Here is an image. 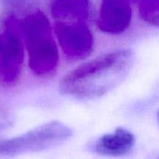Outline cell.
I'll use <instances>...</instances> for the list:
<instances>
[{
  "mask_svg": "<svg viewBox=\"0 0 159 159\" xmlns=\"http://www.w3.org/2000/svg\"><path fill=\"white\" fill-rule=\"evenodd\" d=\"M134 60L131 49H117L97 57L66 74L60 82V90L76 99L100 98L124 81Z\"/></svg>",
  "mask_w": 159,
  "mask_h": 159,
  "instance_id": "obj_1",
  "label": "cell"
},
{
  "mask_svg": "<svg viewBox=\"0 0 159 159\" xmlns=\"http://www.w3.org/2000/svg\"><path fill=\"white\" fill-rule=\"evenodd\" d=\"M20 28L32 72L38 76L53 73L58 66L59 51L46 14L37 8L28 12L20 20Z\"/></svg>",
  "mask_w": 159,
  "mask_h": 159,
  "instance_id": "obj_2",
  "label": "cell"
},
{
  "mask_svg": "<svg viewBox=\"0 0 159 159\" xmlns=\"http://www.w3.org/2000/svg\"><path fill=\"white\" fill-rule=\"evenodd\" d=\"M73 135L72 129L60 121L43 124L24 134L0 142V156L15 157L59 146Z\"/></svg>",
  "mask_w": 159,
  "mask_h": 159,
  "instance_id": "obj_3",
  "label": "cell"
},
{
  "mask_svg": "<svg viewBox=\"0 0 159 159\" xmlns=\"http://www.w3.org/2000/svg\"><path fill=\"white\" fill-rule=\"evenodd\" d=\"M20 20L8 14L0 34V80L5 86H13L20 78L23 63V42Z\"/></svg>",
  "mask_w": 159,
  "mask_h": 159,
  "instance_id": "obj_4",
  "label": "cell"
},
{
  "mask_svg": "<svg viewBox=\"0 0 159 159\" xmlns=\"http://www.w3.org/2000/svg\"><path fill=\"white\" fill-rule=\"evenodd\" d=\"M55 34L67 59L80 61L91 54L94 39L85 21H55Z\"/></svg>",
  "mask_w": 159,
  "mask_h": 159,
  "instance_id": "obj_5",
  "label": "cell"
},
{
  "mask_svg": "<svg viewBox=\"0 0 159 159\" xmlns=\"http://www.w3.org/2000/svg\"><path fill=\"white\" fill-rule=\"evenodd\" d=\"M132 10L129 0H102L98 19L101 31L109 34H120L130 25Z\"/></svg>",
  "mask_w": 159,
  "mask_h": 159,
  "instance_id": "obj_6",
  "label": "cell"
},
{
  "mask_svg": "<svg viewBox=\"0 0 159 159\" xmlns=\"http://www.w3.org/2000/svg\"><path fill=\"white\" fill-rule=\"evenodd\" d=\"M135 136L124 128H117L115 131L104 134L94 143V151L97 154L110 157L127 156L133 150Z\"/></svg>",
  "mask_w": 159,
  "mask_h": 159,
  "instance_id": "obj_7",
  "label": "cell"
},
{
  "mask_svg": "<svg viewBox=\"0 0 159 159\" xmlns=\"http://www.w3.org/2000/svg\"><path fill=\"white\" fill-rule=\"evenodd\" d=\"M55 21H87L90 16L89 0H50Z\"/></svg>",
  "mask_w": 159,
  "mask_h": 159,
  "instance_id": "obj_8",
  "label": "cell"
},
{
  "mask_svg": "<svg viewBox=\"0 0 159 159\" xmlns=\"http://www.w3.org/2000/svg\"><path fill=\"white\" fill-rule=\"evenodd\" d=\"M138 6L141 18L148 24L159 27V0H142Z\"/></svg>",
  "mask_w": 159,
  "mask_h": 159,
  "instance_id": "obj_9",
  "label": "cell"
},
{
  "mask_svg": "<svg viewBox=\"0 0 159 159\" xmlns=\"http://www.w3.org/2000/svg\"><path fill=\"white\" fill-rule=\"evenodd\" d=\"M2 6L6 10L14 14L16 12L32 11L36 9L38 5V0H0Z\"/></svg>",
  "mask_w": 159,
  "mask_h": 159,
  "instance_id": "obj_10",
  "label": "cell"
},
{
  "mask_svg": "<svg viewBox=\"0 0 159 159\" xmlns=\"http://www.w3.org/2000/svg\"><path fill=\"white\" fill-rule=\"evenodd\" d=\"M8 128V123H0V134Z\"/></svg>",
  "mask_w": 159,
  "mask_h": 159,
  "instance_id": "obj_11",
  "label": "cell"
},
{
  "mask_svg": "<svg viewBox=\"0 0 159 159\" xmlns=\"http://www.w3.org/2000/svg\"><path fill=\"white\" fill-rule=\"evenodd\" d=\"M129 2H131V3H135V4H139L142 0H129Z\"/></svg>",
  "mask_w": 159,
  "mask_h": 159,
  "instance_id": "obj_12",
  "label": "cell"
},
{
  "mask_svg": "<svg viewBox=\"0 0 159 159\" xmlns=\"http://www.w3.org/2000/svg\"><path fill=\"white\" fill-rule=\"evenodd\" d=\"M158 122H159V112H158Z\"/></svg>",
  "mask_w": 159,
  "mask_h": 159,
  "instance_id": "obj_13",
  "label": "cell"
}]
</instances>
